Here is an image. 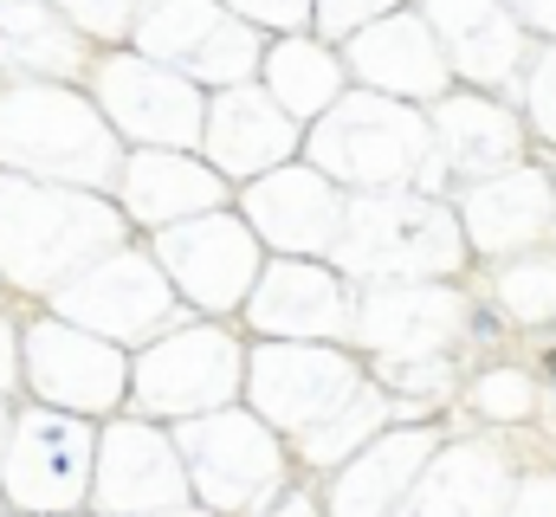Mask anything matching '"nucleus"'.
Listing matches in <instances>:
<instances>
[{"mask_svg":"<svg viewBox=\"0 0 556 517\" xmlns=\"http://www.w3.org/2000/svg\"><path fill=\"white\" fill-rule=\"evenodd\" d=\"M544 376H551V388H556V350H544V363H538Z\"/></svg>","mask_w":556,"mask_h":517,"instance_id":"f257e3e1","label":"nucleus"}]
</instances>
